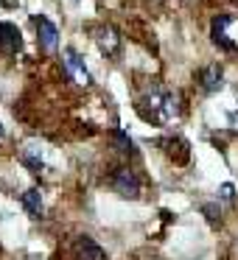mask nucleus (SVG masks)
Listing matches in <instances>:
<instances>
[{
  "label": "nucleus",
  "instance_id": "obj_1",
  "mask_svg": "<svg viewBox=\"0 0 238 260\" xmlns=\"http://www.w3.org/2000/svg\"><path fill=\"white\" fill-rule=\"evenodd\" d=\"M137 112H140L143 120H152V123H168V120L176 118L180 112V101L171 90L154 84L146 95L137 101Z\"/></svg>",
  "mask_w": 238,
  "mask_h": 260
},
{
  "label": "nucleus",
  "instance_id": "obj_2",
  "mask_svg": "<svg viewBox=\"0 0 238 260\" xmlns=\"http://www.w3.org/2000/svg\"><path fill=\"white\" fill-rule=\"evenodd\" d=\"M109 185L121 199H137L140 196V176L132 168H115L109 176Z\"/></svg>",
  "mask_w": 238,
  "mask_h": 260
},
{
  "label": "nucleus",
  "instance_id": "obj_3",
  "mask_svg": "<svg viewBox=\"0 0 238 260\" xmlns=\"http://www.w3.org/2000/svg\"><path fill=\"white\" fill-rule=\"evenodd\" d=\"M196 84L202 92H219L221 87H224V70L219 68V64H207V68H202L196 73Z\"/></svg>",
  "mask_w": 238,
  "mask_h": 260
},
{
  "label": "nucleus",
  "instance_id": "obj_4",
  "mask_svg": "<svg viewBox=\"0 0 238 260\" xmlns=\"http://www.w3.org/2000/svg\"><path fill=\"white\" fill-rule=\"evenodd\" d=\"M34 25H37V42H40L42 51H56V45H59L56 25L48 17H34Z\"/></svg>",
  "mask_w": 238,
  "mask_h": 260
},
{
  "label": "nucleus",
  "instance_id": "obj_5",
  "mask_svg": "<svg viewBox=\"0 0 238 260\" xmlns=\"http://www.w3.org/2000/svg\"><path fill=\"white\" fill-rule=\"evenodd\" d=\"M96 42H98V48H101V53L109 59H115L121 53V37L112 25H101V28L96 31Z\"/></svg>",
  "mask_w": 238,
  "mask_h": 260
},
{
  "label": "nucleus",
  "instance_id": "obj_6",
  "mask_svg": "<svg viewBox=\"0 0 238 260\" xmlns=\"http://www.w3.org/2000/svg\"><path fill=\"white\" fill-rule=\"evenodd\" d=\"M230 23H232V17L230 14H219V17L213 20V25H210V37H213V42L221 48V51H235V42L227 37V28H230Z\"/></svg>",
  "mask_w": 238,
  "mask_h": 260
},
{
  "label": "nucleus",
  "instance_id": "obj_7",
  "mask_svg": "<svg viewBox=\"0 0 238 260\" xmlns=\"http://www.w3.org/2000/svg\"><path fill=\"white\" fill-rule=\"evenodd\" d=\"M23 48V34H20L17 25L12 23H0V53H17Z\"/></svg>",
  "mask_w": 238,
  "mask_h": 260
},
{
  "label": "nucleus",
  "instance_id": "obj_8",
  "mask_svg": "<svg viewBox=\"0 0 238 260\" xmlns=\"http://www.w3.org/2000/svg\"><path fill=\"white\" fill-rule=\"evenodd\" d=\"M65 70H68L70 76H73V81H79V84L90 87V70L84 68V62H81V56L76 51H65Z\"/></svg>",
  "mask_w": 238,
  "mask_h": 260
},
{
  "label": "nucleus",
  "instance_id": "obj_9",
  "mask_svg": "<svg viewBox=\"0 0 238 260\" xmlns=\"http://www.w3.org/2000/svg\"><path fill=\"white\" fill-rule=\"evenodd\" d=\"M163 151L168 154L171 159H174L176 165H182V162H188V157H191V151H188V143L182 140V137H165L163 143Z\"/></svg>",
  "mask_w": 238,
  "mask_h": 260
},
{
  "label": "nucleus",
  "instance_id": "obj_10",
  "mask_svg": "<svg viewBox=\"0 0 238 260\" xmlns=\"http://www.w3.org/2000/svg\"><path fill=\"white\" fill-rule=\"evenodd\" d=\"M76 257H79V260H107V252H104L93 238L84 235V238L76 241Z\"/></svg>",
  "mask_w": 238,
  "mask_h": 260
},
{
  "label": "nucleus",
  "instance_id": "obj_11",
  "mask_svg": "<svg viewBox=\"0 0 238 260\" xmlns=\"http://www.w3.org/2000/svg\"><path fill=\"white\" fill-rule=\"evenodd\" d=\"M23 207L28 210L31 218H40L42 215V193L37 190V187H31V190L23 193Z\"/></svg>",
  "mask_w": 238,
  "mask_h": 260
},
{
  "label": "nucleus",
  "instance_id": "obj_12",
  "mask_svg": "<svg viewBox=\"0 0 238 260\" xmlns=\"http://www.w3.org/2000/svg\"><path fill=\"white\" fill-rule=\"evenodd\" d=\"M40 148H34V146H25V151L20 154V159H23V165H28L31 171H34V174H40L42 171V159H40Z\"/></svg>",
  "mask_w": 238,
  "mask_h": 260
},
{
  "label": "nucleus",
  "instance_id": "obj_13",
  "mask_svg": "<svg viewBox=\"0 0 238 260\" xmlns=\"http://www.w3.org/2000/svg\"><path fill=\"white\" fill-rule=\"evenodd\" d=\"M112 137H115V143H118V148H121L124 154H137V151H135V143H132L129 137H126V132H124V129H115V132H112Z\"/></svg>",
  "mask_w": 238,
  "mask_h": 260
},
{
  "label": "nucleus",
  "instance_id": "obj_14",
  "mask_svg": "<svg viewBox=\"0 0 238 260\" xmlns=\"http://www.w3.org/2000/svg\"><path fill=\"white\" fill-rule=\"evenodd\" d=\"M202 213L207 215V221H210L213 226H216V224H221V210H219V204H204Z\"/></svg>",
  "mask_w": 238,
  "mask_h": 260
},
{
  "label": "nucleus",
  "instance_id": "obj_15",
  "mask_svg": "<svg viewBox=\"0 0 238 260\" xmlns=\"http://www.w3.org/2000/svg\"><path fill=\"white\" fill-rule=\"evenodd\" d=\"M232 196H235V187H232L230 182L219 187V199H221V202H232Z\"/></svg>",
  "mask_w": 238,
  "mask_h": 260
},
{
  "label": "nucleus",
  "instance_id": "obj_16",
  "mask_svg": "<svg viewBox=\"0 0 238 260\" xmlns=\"http://www.w3.org/2000/svg\"><path fill=\"white\" fill-rule=\"evenodd\" d=\"M0 137H3V126H0Z\"/></svg>",
  "mask_w": 238,
  "mask_h": 260
}]
</instances>
